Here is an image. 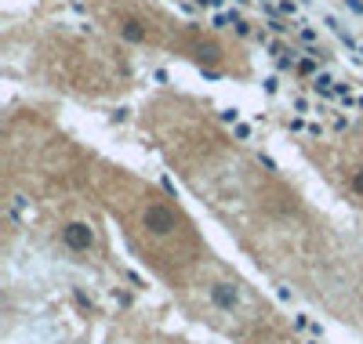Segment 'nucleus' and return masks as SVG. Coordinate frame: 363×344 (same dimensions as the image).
Masks as SVG:
<instances>
[{
    "label": "nucleus",
    "mask_w": 363,
    "mask_h": 344,
    "mask_svg": "<svg viewBox=\"0 0 363 344\" xmlns=\"http://www.w3.org/2000/svg\"><path fill=\"white\" fill-rule=\"evenodd\" d=\"M128 232L131 239H142V250H149V258H174V261H196V232L186 222L174 203H167L157 193H145L138 200H131L128 210Z\"/></svg>",
    "instance_id": "nucleus-1"
},
{
    "label": "nucleus",
    "mask_w": 363,
    "mask_h": 344,
    "mask_svg": "<svg viewBox=\"0 0 363 344\" xmlns=\"http://www.w3.org/2000/svg\"><path fill=\"white\" fill-rule=\"evenodd\" d=\"M200 297H203V308H207V319H225V326H240V323H255L258 319V297L255 290L244 283V279H236L233 272L218 268V265H211L203 275H200V283H196Z\"/></svg>",
    "instance_id": "nucleus-2"
},
{
    "label": "nucleus",
    "mask_w": 363,
    "mask_h": 344,
    "mask_svg": "<svg viewBox=\"0 0 363 344\" xmlns=\"http://www.w3.org/2000/svg\"><path fill=\"white\" fill-rule=\"evenodd\" d=\"M58 243H62L66 254H73L80 261L102 254V236H99V229L91 225L87 217H66V222L58 225Z\"/></svg>",
    "instance_id": "nucleus-3"
},
{
    "label": "nucleus",
    "mask_w": 363,
    "mask_h": 344,
    "mask_svg": "<svg viewBox=\"0 0 363 344\" xmlns=\"http://www.w3.org/2000/svg\"><path fill=\"white\" fill-rule=\"evenodd\" d=\"M120 33H124V40H131V44H142L145 40V29H142L138 18H128L124 25H120Z\"/></svg>",
    "instance_id": "nucleus-4"
},
{
    "label": "nucleus",
    "mask_w": 363,
    "mask_h": 344,
    "mask_svg": "<svg viewBox=\"0 0 363 344\" xmlns=\"http://www.w3.org/2000/svg\"><path fill=\"white\" fill-rule=\"evenodd\" d=\"M196 58L200 62H215L218 58V47L215 44H196Z\"/></svg>",
    "instance_id": "nucleus-5"
}]
</instances>
